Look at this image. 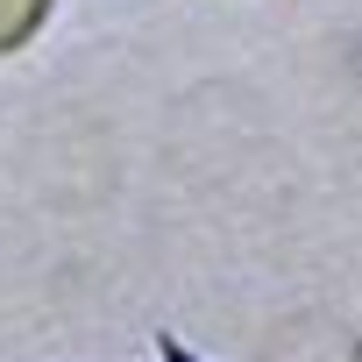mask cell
<instances>
[{
  "label": "cell",
  "instance_id": "cell-1",
  "mask_svg": "<svg viewBox=\"0 0 362 362\" xmlns=\"http://www.w3.org/2000/svg\"><path fill=\"white\" fill-rule=\"evenodd\" d=\"M43 22H50V0H0V57L22 50Z\"/></svg>",
  "mask_w": 362,
  "mask_h": 362
}]
</instances>
